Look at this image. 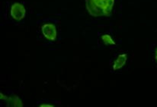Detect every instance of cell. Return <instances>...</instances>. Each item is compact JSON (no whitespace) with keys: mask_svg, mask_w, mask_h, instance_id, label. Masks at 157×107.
<instances>
[{"mask_svg":"<svg viewBox=\"0 0 157 107\" xmlns=\"http://www.w3.org/2000/svg\"><path fill=\"white\" fill-rule=\"evenodd\" d=\"M10 15L15 21H21L25 18L26 9L21 2H15L10 8Z\"/></svg>","mask_w":157,"mask_h":107,"instance_id":"obj_1","label":"cell"},{"mask_svg":"<svg viewBox=\"0 0 157 107\" xmlns=\"http://www.w3.org/2000/svg\"><path fill=\"white\" fill-rule=\"evenodd\" d=\"M41 32L44 37L50 41H55L57 37L56 28L53 24L46 23L42 25Z\"/></svg>","mask_w":157,"mask_h":107,"instance_id":"obj_2","label":"cell"},{"mask_svg":"<svg viewBox=\"0 0 157 107\" xmlns=\"http://www.w3.org/2000/svg\"><path fill=\"white\" fill-rule=\"evenodd\" d=\"M86 9L89 15L94 17L105 16V9L95 4L92 0H86Z\"/></svg>","mask_w":157,"mask_h":107,"instance_id":"obj_3","label":"cell"},{"mask_svg":"<svg viewBox=\"0 0 157 107\" xmlns=\"http://www.w3.org/2000/svg\"><path fill=\"white\" fill-rule=\"evenodd\" d=\"M127 60H128V56L127 54H121L117 56V59L114 61V64H113V69L114 71L119 70L121 68L124 67L125 64H126Z\"/></svg>","mask_w":157,"mask_h":107,"instance_id":"obj_4","label":"cell"},{"mask_svg":"<svg viewBox=\"0 0 157 107\" xmlns=\"http://www.w3.org/2000/svg\"><path fill=\"white\" fill-rule=\"evenodd\" d=\"M7 102V106H12V107H22L24 106V103L21 101V99L18 96H11L6 100Z\"/></svg>","mask_w":157,"mask_h":107,"instance_id":"obj_5","label":"cell"},{"mask_svg":"<svg viewBox=\"0 0 157 107\" xmlns=\"http://www.w3.org/2000/svg\"><path fill=\"white\" fill-rule=\"evenodd\" d=\"M101 40L104 42L105 45L114 46L116 44L115 42H114V40L112 39V37H111L109 34H104V35L101 36Z\"/></svg>","mask_w":157,"mask_h":107,"instance_id":"obj_6","label":"cell"},{"mask_svg":"<svg viewBox=\"0 0 157 107\" xmlns=\"http://www.w3.org/2000/svg\"><path fill=\"white\" fill-rule=\"evenodd\" d=\"M92 1L104 9H106L108 5V0H92Z\"/></svg>","mask_w":157,"mask_h":107,"instance_id":"obj_7","label":"cell"},{"mask_svg":"<svg viewBox=\"0 0 157 107\" xmlns=\"http://www.w3.org/2000/svg\"><path fill=\"white\" fill-rule=\"evenodd\" d=\"M8 98H9V97H8L7 96L4 95L2 93H1V94H0V99H1L2 100H7Z\"/></svg>","mask_w":157,"mask_h":107,"instance_id":"obj_8","label":"cell"},{"mask_svg":"<svg viewBox=\"0 0 157 107\" xmlns=\"http://www.w3.org/2000/svg\"><path fill=\"white\" fill-rule=\"evenodd\" d=\"M53 105H50V104H41L40 106V107H53Z\"/></svg>","mask_w":157,"mask_h":107,"instance_id":"obj_9","label":"cell"},{"mask_svg":"<svg viewBox=\"0 0 157 107\" xmlns=\"http://www.w3.org/2000/svg\"><path fill=\"white\" fill-rule=\"evenodd\" d=\"M155 59H156V61L157 62V53L156 52V53H155Z\"/></svg>","mask_w":157,"mask_h":107,"instance_id":"obj_10","label":"cell"},{"mask_svg":"<svg viewBox=\"0 0 157 107\" xmlns=\"http://www.w3.org/2000/svg\"><path fill=\"white\" fill-rule=\"evenodd\" d=\"M156 53H157V49H156Z\"/></svg>","mask_w":157,"mask_h":107,"instance_id":"obj_11","label":"cell"}]
</instances>
